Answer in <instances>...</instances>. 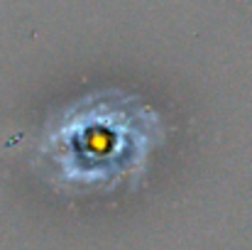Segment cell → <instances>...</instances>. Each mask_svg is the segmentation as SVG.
I'll return each instance as SVG.
<instances>
[{
  "label": "cell",
  "mask_w": 252,
  "mask_h": 250,
  "mask_svg": "<svg viewBox=\"0 0 252 250\" xmlns=\"http://www.w3.org/2000/svg\"><path fill=\"white\" fill-rule=\"evenodd\" d=\"M115 110H81L74 115L69 128L54 135V160L64 167V174L81 181H95L105 174H115L113 167L120 165L123 155H130V140L115 130V123L125 115H113ZM123 167V165H120Z\"/></svg>",
  "instance_id": "1"
}]
</instances>
